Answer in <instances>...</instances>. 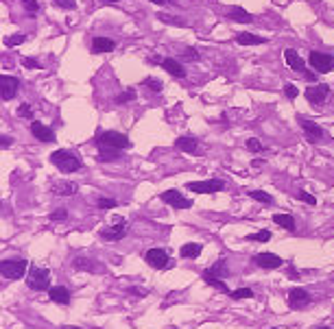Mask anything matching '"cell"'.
I'll use <instances>...</instances> for the list:
<instances>
[{
	"instance_id": "cell-30",
	"label": "cell",
	"mask_w": 334,
	"mask_h": 329,
	"mask_svg": "<svg viewBox=\"0 0 334 329\" xmlns=\"http://www.w3.org/2000/svg\"><path fill=\"white\" fill-rule=\"evenodd\" d=\"M210 273H212V275H216V277H230V268H227V266H225V262L221 260V262H216V264L210 268Z\"/></svg>"
},
{
	"instance_id": "cell-21",
	"label": "cell",
	"mask_w": 334,
	"mask_h": 329,
	"mask_svg": "<svg viewBox=\"0 0 334 329\" xmlns=\"http://www.w3.org/2000/svg\"><path fill=\"white\" fill-rule=\"evenodd\" d=\"M236 42L240 46H262V44H266V37L251 35V33H238V35H236Z\"/></svg>"
},
{
	"instance_id": "cell-39",
	"label": "cell",
	"mask_w": 334,
	"mask_h": 329,
	"mask_svg": "<svg viewBox=\"0 0 334 329\" xmlns=\"http://www.w3.org/2000/svg\"><path fill=\"white\" fill-rule=\"evenodd\" d=\"M136 98V89H129V92H123V94H118L116 96V103H127V101H133Z\"/></svg>"
},
{
	"instance_id": "cell-4",
	"label": "cell",
	"mask_w": 334,
	"mask_h": 329,
	"mask_svg": "<svg viewBox=\"0 0 334 329\" xmlns=\"http://www.w3.org/2000/svg\"><path fill=\"white\" fill-rule=\"evenodd\" d=\"M29 268V262L24 260H3V264H0V273H3L5 279H22L24 273H27Z\"/></svg>"
},
{
	"instance_id": "cell-37",
	"label": "cell",
	"mask_w": 334,
	"mask_h": 329,
	"mask_svg": "<svg viewBox=\"0 0 334 329\" xmlns=\"http://www.w3.org/2000/svg\"><path fill=\"white\" fill-rule=\"evenodd\" d=\"M18 116H20V118H29V120L33 118V109H31V105H29V103H22V105H20Z\"/></svg>"
},
{
	"instance_id": "cell-45",
	"label": "cell",
	"mask_w": 334,
	"mask_h": 329,
	"mask_svg": "<svg viewBox=\"0 0 334 329\" xmlns=\"http://www.w3.org/2000/svg\"><path fill=\"white\" fill-rule=\"evenodd\" d=\"M11 144H13V139H11L9 135H3V137H0V149H3V151H5V149H9Z\"/></svg>"
},
{
	"instance_id": "cell-3",
	"label": "cell",
	"mask_w": 334,
	"mask_h": 329,
	"mask_svg": "<svg viewBox=\"0 0 334 329\" xmlns=\"http://www.w3.org/2000/svg\"><path fill=\"white\" fill-rule=\"evenodd\" d=\"M101 146H109V149H118V151H125V149H131V139H129L127 135L118 133V131H105V133L99 135V139H96Z\"/></svg>"
},
{
	"instance_id": "cell-46",
	"label": "cell",
	"mask_w": 334,
	"mask_h": 329,
	"mask_svg": "<svg viewBox=\"0 0 334 329\" xmlns=\"http://www.w3.org/2000/svg\"><path fill=\"white\" fill-rule=\"evenodd\" d=\"M186 59H190V61H194V59H199V53L194 51V48H186Z\"/></svg>"
},
{
	"instance_id": "cell-31",
	"label": "cell",
	"mask_w": 334,
	"mask_h": 329,
	"mask_svg": "<svg viewBox=\"0 0 334 329\" xmlns=\"http://www.w3.org/2000/svg\"><path fill=\"white\" fill-rule=\"evenodd\" d=\"M230 297L232 299H254V290L251 288H238V290H234V292H230Z\"/></svg>"
},
{
	"instance_id": "cell-27",
	"label": "cell",
	"mask_w": 334,
	"mask_h": 329,
	"mask_svg": "<svg viewBox=\"0 0 334 329\" xmlns=\"http://www.w3.org/2000/svg\"><path fill=\"white\" fill-rule=\"evenodd\" d=\"M273 223L288 229V231H295V218L291 214H273Z\"/></svg>"
},
{
	"instance_id": "cell-9",
	"label": "cell",
	"mask_w": 334,
	"mask_h": 329,
	"mask_svg": "<svg viewBox=\"0 0 334 329\" xmlns=\"http://www.w3.org/2000/svg\"><path fill=\"white\" fill-rule=\"evenodd\" d=\"M18 89H20V81L15 77H9V75L0 77V96H3V101H11L18 94Z\"/></svg>"
},
{
	"instance_id": "cell-44",
	"label": "cell",
	"mask_w": 334,
	"mask_h": 329,
	"mask_svg": "<svg viewBox=\"0 0 334 329\" xmlns=\"http://www.w3.org/2000/svg\"><path fill=\"white\" fill-rule=\"evenodd\" d=\"M68 218V212L66 209H55L51 214V220H66Z\"/></svg>"
},
{
	"instance_id": "cell-28",
	"label": "cell",
	"mask_w": 334,
	"mask_h": 329,
	"mask_svg": "<svg viewBox=\"0 0 334 329\" xmlns=\"http://www.w3.org/2000/svg\"><path fill=\"white\" fill-rule=\"evenodd\" d=\"M99 159H101V161L120 159V155H118V149H109V146H101V144H99Z\"/></svg>"
},
{
	"instance_id": "cell-52",
	"label": "cell",
	"mask_w": 334,
	"mask_h": 329,
	"mask_svg": "<svg viewBox=\"0 0 334 329\" xmlns=\"http://www.w3.org/2000/svg\"><path fill=\"white\" fill-rule=\"evenodd\" d=\"M319 329H330V327H319Z\"/></svg>"
},
{
	"instance_id": "cell-48",
	"label": "cell",
	"mask_w": 334,
	"mask_h": 329,
	"mask_svg": "<svg viewBox=\"0 0 334 329\" xmlns=\"http://www.w3.org/2000/svg\"><path fill=\"white\" fill-rule=\"evenodd\" d=\"M304 77H306L308 81H315V79H317V75H315V72H308V70H304Z\"/></svg>"
},
{
	"instance_id": "cell-25",
	"label": "cell",
	"mask_w": 334,
	"mask_h": 329,
	"mask_svg": "<svg viewBox=\"0 0 334 329\" xmlns=\"http://www.w3.org/2000/svg\"><path fill=\"white\" fill-rule=\"evenodd\" d=\"M75 192H77V185L70 183V181H57L53 185V194H57V196H70Z\"/></svg>"
},
{
	"instance_id": "cell-6",
	"label": "cell",
	"mask_w": 334,
	"mask_h": 329,
	"mask_svg": "<svg viewBox=\"0 0 334 329\" xmlns=\"http://www.w3.org/2000/svg\"><path fill=\"white\" fill-rule=\"evenodd\" d=\"M160 199H162V203H166V205H170V207H175V209H190V207H192V201L186 199V196H182L177 190H166V192H162Z\"/></svg>"
},
{
	"instance_id": "cell-24",
	"label": "cell",
	"mask_w": 334,
	"mask_h": 329,
	"mask_svg": "<svg viewBox=\"0 0 334 329\" xmlns=\"http://www.w3.org/2000/svg\"><path fill=\"white\" fill-rule=\"evenodd\" d=\"M201 251H203V246L199 242H188V244L182 246L179 255H182V257H186V260H194V257H199V255H201Z\"/></svg>"
},
{
	"instance_id": "cell-40",
	"label": "cell",
	"mask_w": 334,
	"mask_h": 329,
	"mask_svg": "<svg viewBox=\"0 0 334 329\" xmlns=\"http://www.w3.org/2000/svg\"><path fill=\"white\" fill-rule=\"evenodd\" d=\"M297 199L299 201H304V203H308V205H315L317 203V199L310 194V192H306V190H301V192H297Z\"/></svg>"
},
{
	"instance_id": "cell-33",
	"label": "cell",
	"mask_w": 334,
	"mask_h": 329,
	"mask_svg": "<svg viewBox=\"0 0 334 329\" xmlns=\"http://www.w3.org/2000/svg\"><path fill=\"white\" fill-rule=\"evenodd\" d=\"M247 151H251V153H262V151H264V146L260 144V139L249 137V139H247Z\"/></svg>"
},
{
	"instance_id": "cell-14",
	"label": "cell",
	"mask_w": 334,
	"mask_h": 329,
	"mask_svg": "<svg viewBox=\"0 0 334 329\" xmlns=\"http://www.w3.org/2000/svg\"><path fill=\"white\" fill-rule=\"evenodd\" d=\"M299 125H301V129H304V133H306V139H308V142L317 144V142H319V139L323 137V129H321L319 125H315L313 120L299 118Z\"/></svg>"
},
{
	"instance_id": "cell-17",
	"label": "cell",
	"mask_w": 334,
	"mask_h": 329,
	"mask_svg": "<svg viewBox=\"0 0 334 329\" xmlns=\"http://www.w3.org/2000/svg\"><path fill=\"white\" fill-rule=\"evenodd\" d=\"M162 68H164L168 75H173L177 79H184L186 77V70H184V65L179 63L177 59H173V57H166V59H162Z\"/></svg>"
},
{
	"instance_id": "cell-47",
	"label": "cell",
	"mask_w": 334,
	"mask_h": 329,
	"mask_svg": "<svg viewBox=\"0 0 334 329\" xmlns=\"http://www.w3.org/2000/svg\"><path fill=\"white\" fill-rule=\"evenodd\" d=\"M22 63H24V65H27V68H39V63H37L35 59H31V57H27V59H24Z\"/></svg>"
},
{
	"instance_id": "cell-13",
	"label": "cell",
	"mask_w": 334,
	"mask_h": 329,
	"mask_svg": "<svg viewBox=\"0 0 334 329\" xmlns=\"http://www.w3.org/2000/svg\"><path fill=\"white\" fill-rule=\"evenodd\" d=\"M254 262L260 268H266V270H275L284 264L282 257H278V255H273V253H258V255H254Z\"/></svg>"
},
{
	"instance_id": "cell-43",
	"label": "cell",
	"mask_w": 334,
	"mask_h": 329,
	"mask_svg": "<svg viewBox=\"0 0 334 329\" xmlns=\"http://www.w3.org/2000/svg\"><path fill=\"white\" fill-rule=\"evenodd\" d=\"M284 94H286L288 98H297V94H299V89L293 85V83H286L284 85Z\"/></svg>"
},
{
	"instance_id": "cell-29",
	"label": "cell",
	"mask_w": 334,
	"mask_h": 329,
	"mask_svg": "<svg viewBox=\"0 0 334 329\" xmlns=\"http://www.w3.org/2000/svg\"><path fill=\"white\" fill-rule=\"evenodd\" d=\"M249 196H251L254 201H258V203H264V205H271V203H273V196L266 194L264 190H251Z\"/></svg>"
},
{
	"instance_id": "cell-19",
	"label": "cell",
	"mask_w": 334,
	"mask_h": 329,
	"mask_svg": "<svg viewBox=\"0 0 334 329\" xmlns=\"http://www.w3.org/2000/svg\"><path fill=\"white\" fill-rule=\"evenodd\" d=\"M114 48H116V44H114V39H109V37H94V39H92V51H94L96 55L112 53Z\"/></svg>"
},
{
	"instance_id": "cell-41",
	"label": "cell",
	"mask_w": 334,
	"mask_h": 329,
	"mask_svg": "<svg viewBox=\"0 0 334 329\" xmlns=\"http://www.w3.org/2000/svg\"><path fill=\"white\" fill-rule=\"evenodd\" d=\"M116 201H114V199H99V207L101 209H114V207H116Z\"/></svg>"
},
{
	"instance_id": "cell-15",
	"label": "cell",
	"mask_w": 334,
	"mask_h": 329,
	"mask_svg": "<svg viewBox=\"0 0 334 329\" xmlns=\"http://www.w3.org/2000/svg\"><path fill=\"white\" fill-rule=\"evenodd\" d=\"M127 231H129L127 223H123V220H120L118 225L107 227V229H101V238H103V240H123V238L127 236Z\"/></svg>"
},
{
	"instance_id": "cell-5",
	"label": "cell",
	"mask_w": 334,
	"mask_h": 329,
	"mask_svg": "<svg viewBox=\"0 0 334 329\" xmlns=\"http://www.w3.org/2000/svg\"><path fill=\"white\" fill-rule=\"evenodd\" d=\"M190 192H197V194H214V192H221L225 183L221 179H208V181H190L188 185Z\"/></svg>"
},
{
	"instance_id": "cell-23",
	"label": "cell",
	"mask_w": 334,
	"mask_h": 329,
	"mask_svg": "<svg viewBox=\"0 0 334 329\" xmlns=\"http://www.w3.org/2000/svg\"><path fill=\"white\" fill-rule=\"evenodd\" d=\"M230 20L234 22H240V24H249V22H254V15H251L247 9H242V7H232V11H230Z\"/></svg>"
},
{
	"instance_id": "cell-34",
	"label": "cell",
	"mask_w": 334,
	"mask_h": 329,
	"mask_svg": "<svg viewBox=\"0 0 334 329\" xmlns=\"http://www.w3.org/2000/svg\"><path fill=\"white\" fill-rule=\"evenodd\" d=\"M158 20H162V22H166V24H175V27H186V24H184L182 20H177V18H173V15H166V13H158Z\"/></svg>"
},
{
	"instance_id": "cell-50",
	"label": "cell",
	"mask_w": 334,
	"mask_h": 329,
	"mask_svg": "<svg viewBox=\"0 0 334 329\" xmlns=\"http://www.w3.org/2000/svg\"><path fill=\"white\" fill-rule=\"evenodd\" d=\"M103 3H116V0H103Z\"/></svg>"
},
{
	"instance_id": "cell-1",
	"label": "cell",
	"mask_w": 334,
	"mask_h": 329,
	"mask_svg": "<svg viewBox=\"0 0 334 329\" xmlns=\"http://www.w3.org/2000/svg\"><path fill=\"white\" fill-rule=\"evenodd\" d=\"M51 161H53L61 172H66V175H68V172H77V170L81 168L79 155H75L72 151H66V149L55 151V153L51 155Z\"/></svg>"
},
{
	"instance_id": "cell-35",
	"label": "cell",
	"mask_w": 334,
	"mask_h": 329,
	"mask_svg": "<svg viewBox=\"0 0 334 329\" xmlns=\"http://www.w3.org/2000/svg\"><path fill=\"white\" fill-rule=\"evenodd\" d=\"M142 85H144V87H151L155 94L162 92V83H160L158 79H144V81H142Z\"/></svg>"
},
{
	"instance_id": "cell-26",
	"label": "cell",
	"mask_w": 334,
	"mask_h": 329,
	"mask_svg": "<svg viewBox=\"0 0 334 329\" xmlns=\"http://www.w3.org/2000/svg\"><path fill=\"white\" fill-rule=\"evenodd\" d=\"M203 281H206L208 286H212V288H216V290H221V292H227V294H230V288H227V286L221 281V277L212 275L210 270H203Z\"/></svg>"
},
{
	"instance_id": "cell-51",
	"label": "cell",
	"mask_w": 334,
	"mask_h": 329,
	"mask_svg": "<svg viewBox=\"0 0 334 329\" xmlns=\"http://www.w3.org/2000/svg\"><path fill=\"white\" fill-rule=\"evenodd\" d=\"M63 329H79V327H63Z\"/></svg>"
},
{
	"instance_id": "cell-7",
	"label": "cell",
	"mask_w": 334,
	"mask_h": 329,
	"mask_svg": "<svg viewBox=\"0 0 334 329\" xmlns=\"http://www.w3.org/2000/svg\"><path fill=\"white\" fill-rule=\"evenodd\" d=\"M308 61L315 68V72H330L334 68V57L328 53H319V51H313Z\"/></svg>"
},
{
	"instance_id": "cell-16",
	"label": "cell",
	"mask_w": 334,
	"mask_h": 329,
	"mask_svg": "<svg viewBox=\"0 0 334 329\" xmlns=\"http://www.w3.org/2000/svg\"><path fill=\"white\" fill-rule=\"evenodd\" d=\"M75 268L77 270H87V273H105V266H101V262L87 260V257H75Z\"/></svg>"
},
{
	"instance_id": "cell-2",
	"label": "cell",
	"mask_w": 334,
	"mask_h": 329,
	"mask_svg": "<svg viewBox=\"0 0 334 329\" xmlns=\"http://www.w3.org/2000/svg\"><path fill=\"white\" fill-rule=\"evenodd\" d=\"M27 284L31 290H51V273L48 268H39V266H33L29 270V277H27Z\"/></svg>"
},
{
	"instance_id": "cell-49",
	"label": "cell",
	"mask_w": 334,
	"mask_h": 329,
	"mask_svg": "<svg viewBox=\"0 0 334 329\" xmlns=\"http://www.w3.org/2000/svg\"><path fill=\"white\" fill-rule=\"evenodd\" d=\"M153 5H164V0H151Z\"/></svg>"
},
{
	"instance_id": "cell-18",
	"label": "cell",
	"mask_w": 334,
	"mask_h": 329,
	"mask_svg": "<svg viewBox=\"0 0 334 329\" xmlns=\"http://www.w3.org/2000/svg\"><path fill=\"white\" fill-rule=\"evenodd\" d=\"M48 297H51V301L57 303V306H68L70 303V292H68V288H63V286L51 288V290H48Z\"/></svg>"
},
{
	"instance_id": "cell-11",
	"label": "cell",
	"mask_w": 334,
	"mask_h": 329,
	"mask_svg": "<svg viewBox=\"0 0 334 329\" xmlns=\"http://www.w3.org/2000/svg\"><path fill=\"white\" fill-rule=\"evenodd\" d=\"M306 98H308V103H313V105H321L325 103V98H328L330 94V87L325 85V83H319V85H310L306 89Z\"/></svg>"
},
{
	"instance_id": "cell-36",
	"label": "cell",
	"mask_w": 334,
	"mask_h": 329,
	"mask_svg": "<svg viewBox=\"0 0 334 329\" xmlns=\"http://www.w3.org/2000/svg\"><path fill=\"white\" fill-rule=\"evenodd\" d=\"M20 3H22V7L29 13H37L39 11V3H37V0H20Z\"/></svg>"
},
{
	"instance_id": "cell-38",
	"label": "cell",
	"mask_w": 334,
	"mask_h": 329,
	"mask_svg": "<svg viewBox=\"0 0 334 329\" xmlns=\"http://www.w3.org/2000/svg\"><path fill=\"white\" fill-rule=\"evenodd\" d=\"M55 7H59V9H75L77 3L75 0H53Z\"/></svg>"
},
{
	"instance_id": "cell-10",
	"label": "cell",
	"mask_w": 334,
	"mask_h": 329,
	"mask_svg": "<svg viewBox=\"0 0 334 329\" xmlns=\"http://www.w3.org/2000/svg\"><path fill=\"white\" fill-rule=\"evenodd\" d=\"M144 260H146V264H151L153 268H158V270L170 266L168 255H166V251H162V249H149L144 253Z\"/></svg>"
},
{
	"instance_id": "cell-53",
	"label": "cell",
	"mask_w": 334,
	"mask_h": 329,
	"mask_svg": "<svg viewBox=\"0 0 334 329\" xmlns=\"http://www.w3.org/2000/svg\"><path fill=\"white\" fill-rule=\"evenodd\" d=\"M269 329H275V327H269Z\"/></svg>"
},
{
	"instance_id": "cell-32",
	"label": "cell",
	"mask_w": 334,
	"mask_h": 329,
	"mask_svg": "<svg viewBox=\"0 0 334 329\" xmlns=\"http://www.w3.org/2000/svg\"><path fill=\"white\" fill-rule=\"evenodd\" d=\"M247 240H251V242H266V240H271V231H260V233H251V236H247Z\"/></svg>"
},
{
	"instance_id": "cell-8",
	"label": "cell",
	"mask_w": 334,
	"mask_h": 329,
	"mask_svg": "<svg viewBox=\"0 0 334 329\" xmlns=\"http://www.w3.org/2000/svg\"><path fill=\"white\" fill-rule=\"evenodd\" d=\"M310 303H313V299L304 288H293L288 292V308L291 310H304V308L310 306Z\"/></svg>"
},
{
	"instance_id": "cell-22",
	"label": "cell",
	"mask_w": 334,
	"mask_h": 329,
	"mask_svg": "<svg viewBox=\"0 0 334 329\" xmlns=\"http://www.w3.org/2000/svg\"><path fill=\"white\" fill-rule=\"evenodd\" d=\"M284 59H286V63H288L291 70L304 72V61H301V57H299L295 51H293V48H286V51H284Z\"/></svg>"
},
{
	"instance_id": "cell-42",
	"label": "cell",
	"mask_w": 334,
	"mask_h": 329,
	"mask_svg": "<svg viewBox=\"0 0 334 329\" xmlns=\"http://www.w3.org/2000/svg\"><path fill=\"white\" fill-rule=\"evenodd\" d=\"M24 39H27L24 35H11L9 39H5V46H18V44L24 42Z\"/></svg>"
},
{
	"instance_id": "cell-12",
	"label": "cell",
	"mask_w": 334,
	"mask_h": 329,
	"mask_svg": "<svg viewBox=\"0 0 334 329\" xmlns=\"http://www.w3.org/2000/svg\"><path fill=\"white\" fill-rule=\"evenodd\" d=\"M31 133H33V137H37L39 142H46V144L55 142V131L51 127L42 125V122H37V120L31 122Z\"/></svg>"
},
{
	"instance_id": "cell-20",
	"label": "cell",
	"mask_w": 334,
	"mask_h": 329,
	"mask_svg": "<svg viewBox=\"0 0 334 329\" xmlns=\"http://www.w3.org/2000/svg\"><path fill=\"white\" fill-rule=\"evenodd\" d=\"M175 146L179 151H184V153H197L199 151V142L194 137L190 135H182V137H177L175 139Z\"/></svg>"
}]
</instances>
